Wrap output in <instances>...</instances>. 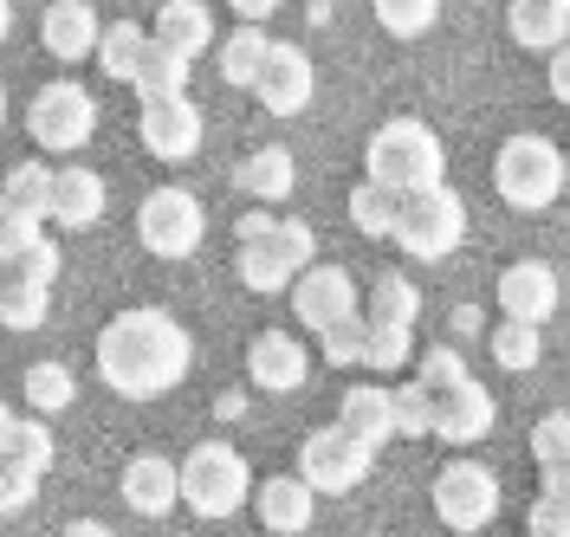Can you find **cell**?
Masks as SVG:
<instances>
[{"label": "cell", "mask_w": 570, "mask_h": 537, "mask_svg": "<svg viewBox=\"0 0 570 537\" xmlns=\"http://www.w3.org/2000/svg\"><path fill=\"white\" fill-rule=\"evenodd\" d=\"M188 369H195V337L181 318L156 311V305L117 311L98 330V376H105V389L130 395V401H156V395L181 389Z\"/></svg>", "instance_id": "1"}, {"label": "cell", "mask_w": 570, "mask_h": 537, "mask_svg": "<svg viewBox=\"0 0 570 537\" xmlns=\"http://www.w3.org/2000/svg\"><path fill=\"white\" fill-rule=\"evenodd\" d=\"M363 169L376 188H390L395 201H415L428 188H448V156H441V137L428 130L422 117H390L370 149H363Z\"/></svg>", "instance_id": "2"}, {"label": "cell", "mask_w": 570, "mask_h": 537, "mask_svg": "<svg viewBox=\"0 0 570 537\" xmlns=\"http://www.w3.org/2000/svg\"><path fill=\"white\" fill-rule=\"evenodd\" d=\"M564 181H570V162H564V149L551 143V137L519 130V137H505V143H499L493 188H499V201H505V208L538 215V208H551V201L564 195Z\"/></svg>", "instance_id": "3"}, {"label": "cell", "mask_w": 570, "mask_h": 537, "mask_svg": "<svg viewBox=\"0 0 570 537\" xmlns=\"http://www.w3.org/2000/svg\"><path fill=\"white\" fill-rule=\"evenodd\" d=\"M247 499H253V466L240 460V447H227V440L188 447V460H181V505L195 518H234Z\"/></svg>", "instance_id": "4"}, {"label": "cell", "mask_w": 570, "mask_h": 537, "mask_svg": "<svg viewBox=\"0 0 570 537\" xmlns=\"http://www.w3.org/2000/svg\"><path fill=\"white\" fill-rule=\"evenodd\" d=\"M27 130H33V143L46 156H71V149L91 143V130H98V98L85 84H71V78H52V84H39L33 105H27Z\"/></svg>", "instance_id": "5"}, {"label": "cell", "mask_w": 570, "mask_h": 537, "mask_svg": "<svg viewBox=\"0 0 570 537\" xmlns=\"http://www.w3.org/2000/svg\"><path fill=\"white\" fill-rule=\"evenodd\" d=\"M370 466H376V447H363L356 434H344L337 421L318 434H305V447H298V479L312 486V493H331V499H344V493H356L363 479H370Z\"/></svg>", "instance_id": "6"}, {"label": "cell", "mask_w": 570, "mask_h": 537, "mask_svg": "<svg viewBox=\"0 0 570 537\" xmlns=\"http://www.w3.org/2000/svg\"><path fill=\"white\" fill-rule=\"evenodd\" d=\"M461 240H466V201L454 188H428L415 201H402L395 247L409 252V259H448Z\"/></svg>", "instance_id": "7"}, {"label": "cell", "mask_w": 570, "mask_h": 537, "mask_svg": "<svg viewBox=\"0 0 570 537\" xmlns=\"http://www.w3.org/2000/svg\"><path fill=\"white\" fill-rule=\"evenodd\" d=\"M202 233H208V215H202V201L188 195V188H149L137 208V240L142 252H156V259H188V252L202 247Z\"/></svg>", "instance_id": "8"}, {"label": "cell", "mask_w": 570, "mask_h": 537, "mask_svg": "<svg viewBox=\"0 0 570 537\" xmlns=\"http://www.w3.org/2000/svg\"><path fill=\"white\" fill-rule=\"evenodd\" d=\"M434 518L448 531H487L499 518V473L480 460H454L434 473Z\"/></svg>", "instance_id": "9"}, {"label": "cell", "mask_w": 570, "mask_h": 537, "mask_svg": "<svg viewBox=\"0 0 570 537\" xmlns=\"http://www.w3.org/2000/svg\"><path fill=\"white\" fill-rule=\"evenodd\" d=\"M292 318L305 324V330H337L344 318H363V305H356V279L344 266H312L298 286H292Z\"/></svg>", "instance_id": "10"}, {"label": "cell", "mask_w": 570, "mask_h": 537, "mask_svg": "<svg viewBox=\"0 0 570 537\" xmlns=\"http://www.w3.org/2000/svg\"><path fill=\"white\" fill-rule=\"evenodd\" d=\"M558 298H564V286H558V272L544 259H512L499 272V311H505V324L544 330V324L558 318Z\"/></svg>", "instance_id": "11"}, {"label": "cell", "mask_w": 570, "mask_h": 537, "mask_svg": "<svg viewBox=\"0 0 570 537\" xmlns=\"http://www.w3.org/2000/svg\"><path fill=\"white\" fill-rule=\"evenodd\" d=\"M137 137L156 162H188L202 149V137H208V123H202V110L188 105V98H163V105H142Z\"/></svg>", "instance_id": "12"}, {"label": "cell", "mask_w": 570, "mask_h": 537, "mask_svg": "<svg viewBox=\"0 0 570 537\" xmlns=\"http://www.w3.org/2000/svg\"><path fill=\"white\" fill-rule=\"evenodd\" d=\"M253 91H259V105L273 110V117H298V110L312 105V91H318V66H312V52H305V46H285V39H279Z\"/></svg>", "instance_id": "13"}, {"label": "cell", "mask_w": 570, "mask_h": 537, "mask_svg": "<svg viewBox=\"0 0 570 537\" xmlns=\"http://www.w3.org/2000/svg\"><path fill=\"white\" fill-rule=\"evenodd\" d=\"M39 39H46V52H52L59 66H78L85 52L98 59L105 20H98V7H91V0H52V7L39 13Z\"/></svg>", "instance_id": "14"}, {"label": "cell", "mask_w": 570, "mask_h": 537, "mask_svg": "<svg viewBox=\"0 0 570 537\" xmlns=\"http://www.w3.org/2000/svg\"><path fill=\"white\" fill-rule=\"evenodd\" d=\"M247 376H253V389L292 395V389H305L312 357H305V344H298L292 330H259V337H253V350H247Z\"/></svg>", "instance_id": "15"}, {"label": "cell", "mask_w": 570, "mask_h": 537, "mask_svg": "<svg viewBox=\"0 0 570 537\" xmlns=\"http://www.w3.org/2000/svg\"><path fill=\"white\" fill-rule=\"evenodd\" d=\"M487 434H493V389H487V382L466 376L461 389L434 395V440L473 447V440H487Z\"/></svg>", "instance_id": "16"}, {"label": "cell", "mask_w": 570, "mask_h": 537, "mask_svg": "<svg viewBox=\"0 0 570 537\" xmlns=\"http://www.w3.org/2000/svg\"><path fill=\"white\" fill-rule=\"evenodd\" d=\"M117 493H124V505H130L137 518H163V511L181 505V466L163 460V454H137V460H124Z\"/></svg>", "instance_id": "17"}, {"label": "cell", "mask_w": 570, "mask_h": 537, "mask_svg": "<svg viewBox=\"0 0 570 537\" xmlns=\"http://www.w3.org/2000/svg\"><path fill=\"white\" fill-rule=\"evenodd\" d=\"M105 201H110V188H105L98 169H85V162L52 169V220H59V227H71V233L98 227V220H105Z\"/></svg>", "instance_id": "18"}, {"label": "cell", "mask_w": 570, "mask_h": 537, "mask_svg": "<svg viewBox=\"0 0 570 537\" xmlns=\"http://www.w3.org/2000/svg\"><path fill=\"white\" fill-rule=\"evenodd\" d=\"M253 505H259V525L273 537H298V531H312V518H318V493H312L298 473H273V479L253 493Z\"/></svg>", "instance_id": "19"}, {"label": "cell", "mask_w": 570, "mask_h": 537, "mask_svg": "<svg viewBox=\"0 0 570 537\" xmlns=\"http://www.w3.org/2000/svg\"><path fill=\"white\" fill-rule=\"evenodd\" d=\"M337 428L356 434L363 447L395 440V389H383V382H351L344 401H337Z\"/></svg>", "instance_id": "20"}, {"label": "cell", "mask_w": 570, "mask_h": 537, "mask_svg": "<svg viewBox=\"0 0 570 537\" xmlns=\"http://www.w3.org/2000/svg\"><path fill=\"white\" fill-rule=\"evenodd\" d=\"M505 33L525 52H558V46H570V0H512Z\"/></svg>", "instance_id": "21"}, {"label": "cell", "mask_w": 570, "mask_h": 537, "mask_svg": "<svg viewBox=\"0 0 570 537\" xmlns=\"http://www.w3.org/2000/svg\"><path fill=\"white\" fill-rule=\"evenodd\" d=\"M149 39H156V46H169V52H181V59L195 66V52H208V46H214V13L202 7V0H163Z\"/></svg>", "instance_id": "22"}, {"label": "cell", "mask_w": 570, "mask_h": 537, "mask_svg": "<svg viewBox=\"0 0 570 537\" xmlns=\"http://www.w3.org/2000/svg\"><path fill=\"white\" fill-rule=\"evenodd\" d=\"M234 181H240V195H253V201H292V188H298V162H292V149L266 143L253 149V156H240V169H234Z\"/></svg>", "instance_id": "23"}, {"label": "cell", "mask_w": 570, "mask_h": 537, "mask_svg": "<svg viewBox=\"0 0 570 537\" xmlns=\"http://www.w3.org/2000/svg\"><path fill=\"white\" fill-rule=\"evenodd\" d=\"M240 286L253 291V298H273V291H285V286H298L305 272H298V259L279 247V233L273 240H259V247H240Z\"/></svg>", "instance_id": "24"}, {"label": "cell", "mask_w": 570, "mask_h": 537, "mask_svg": "<svg viewBox=\"0 0 570 537\" xmlns=\"http://www.w3.org/2000/svg\"><path fill=\"white\" fill-rule=\"evenodd\" d=\"M273 46H279V39L266 33V27H234V33L220 39V78L240 84V91H253L259 72H266V59H273Z\"/></svg>", "instance_id": "25"}, {"label": "cell", "mask_w": 570, "mask_h": 537, "mask_svg": "<svg viewBox=\"0 0 570 537\" xmlns=\"http://www.w3.org/2000/svg\"><path fill=\"white\" fill-rule=\"evenodd\" d=\"M0 201H7V215L20 220H52V169L46 162H13V176L0 188Z\"/></svg>", "instance_id": "26"}, {"label": "cell", "mask_w": 570, "mask_h": 537, "mask_svg": "<svg viewBox=\"0 0 570 537\" xmlns=\"http://www.w3.org/2000/svg\"><path fill=\"white\" fill-rule=\"evenodd\" d=\"M142 52H149V33H142L137 20H110L105 39H98V66H105V78H117V84H137Z\"/></svg>", "instance_id": "27"}, {"label": "cell", "mask_w": 570, "mask_h": 537, "mask_svg": "<svg viewBox=\"0 0 570 537\" xmlns=\"http://www.w3.org/2000/svg\"><path fill=\"white\" fill-rule=\"evenodd\" d=\"M370 324H395V330H415L422 318V286L415 279H402V272H383L376 286H370Z\"/></svg>", "instance_id": "28"}, {"label": "cell", "mask_w": 570, "mask_h": 537, "mask_svg": "<svg viewBox=\"0 0 570 537\" xmlns=\"http://www.w3.org/2000/svg\"><path fill=\"white\" fill-rule=\"evenodd\" d=\"M137 98H142V105H163V98H188V59L149 39V52H142V72H137Z\"/></svg>", "instance_id": "29"}, {"label": "cell", "mask_w": 570, "mask_h": 537, "mask_svg": "<svg viewBox=\"0 0 570 537\" xmlns=\"http://www.w3.org/2000/svg\"><path fill=\"white\" fill-rule=\"evenodd\" d=\"M344 208H351V227H356V233H370V240H395V220H402V201H395L390 188H376V181H356Z\"/></svg>", "instance_id": "30"}, {"label": "cell", "mask_w": 570, "mask_h": 537, "mask_svg": "<svg viewBox=\"0 0 570 537\" xmlns=\"http://www.w3.org/2000/svg\"><path fill=\"white\" fill-rule=\"evenodd\" d=\"M46 311H52V291L0 272V330H39V324H46Z\"/></svg>", "instance_id": "31"}, {"label": "cell", "mask_w": 570, "mask_h": 537, "mask_svg": "<svg viewBox=\"0 0 570 537\" xmlns=\"http://www.w3.org/2000/svg\"><path fill=\"white\" fill-rule=\"evenodd\" d=\"M71 395H78V376H71L66 362H33V369H27V401H33L39 421H46V415H66Z\"/></svg>", "instance_id": "32"}, {"label": "cell", "mask_w": 570, "mask_h": 537, "mask_svg": "<svg viewBox=\"0 0 570 537\" xmlns=\"http://www.w3.org/2000/svg\"><path fill=\"white\" fill-rule=\"evenodd\" d=\"M487 344H493L499 369H512V376H525V369H538V350H544L532 324H505V318L493 324V337H487Z\"/></svg>", "instance_id": "33"}, {"label": "cell", "mask_w": 570, "mask_h": 537, "mask_svg": "<svg viewBox=\"0 0 570 537\" xmlns=\"http://www.w3.org/2000/svg\"><path fill=\"white\" fill-rule=\"evenodd\" d=\"M415 382H422L428 395H448L466 382V357L454 350V344H428L422 362H415Z\"/></svg>", "instance_id": "34"}, {"label": "cell", "mask_w": 570, "mask_h": 537, "mask_svg": "<svg viewBox=\"0 0 570 537\" xmlns=\"http://www.w3.org/2000/svg\"><path fill=\"white\" fill-rule=\"evenodd\" d=\"M434 20H441L434 0H376V27L395 33V39H422Z\"/></svg>", "instance_id": "35"}, {"label": "cell", "mask_w": 570, "mask_h": 537, "mask_svg": "<svg viewBox=\"0 0 570 537\" xmlns=\"http://www.w3.org/2000/svg\"><path fill=\"white\" fill-rule=\"evenodd\" d=\"M532 460H538V473L570 466V415L564 408H551V415H538L532 421Z\"/></svg>", "instance_id": "36"}, {"label": "cell", "mask_w": 570, "mask_h": 537, "mask_svg": "<svg viewBox=\"0 0 570 537\" xmlns=\"http://www.w3.org/2000/svg\"><path fill=\"white\" fill-rule=\"evenodd\" d=\"M434 434V395L422 382H402L395 389V440H428Z\"/></svg>", "instance_id": "37"}, {"label": "cell", "mask_w": 570, "mask_h": 537, "mask_svg": "<svg viewBox=\"0 0 570 537\" xmlns=\"http://www.w3.org/2000/svg\"><path fill=\"white\" fill-rule=\"evenodd\" d=\"M395 362H415V330H395V324H370V350H363V369L390 376Z\"/></svg>", "instance_id": "38"}, {"label": "cell", "mask_w": 570, "mask_h": 537, "mask_svg": "<svg viewBox=\"0 0 570 537\" xmlns=\"http://www.w3.org/2000/svg\"><path fill=\"white\" fill-rule=\"evenodd\" d=\"M13 460L33 466L39 479H46V466L59 460V440H52V428H46L39 415H20V428H13Z\"/></svg>", "instance_id": "39"}, {"label": "cell", "mask_w": 570, "mask_h": 537, "mask_svg": "<svg viewBox=\"0 0 570 537\" xmlns=\"http://www.w3.org/2000/svg\"><path fill=\"white\" fill-rule=\"evenodd\" d=\"M324 362L337 369H363V350H370V318H344L337 330H324Z\"/></svg>", "instance_id": "40"}, {"label": "cell", "mask_w": 570, "mask_h": 537, "mask_svg": "<svg viewBox=\"0 0 570 537\" xmlns=\"http://www.w3.org/2000/svg\"><path fill=\"white\" fill-rule=\"evenodd\" d=\"M59 259H66V252L52 247V240H33L27 252H13L0 272H7V279H27V286H46V291H52V279H59Z\"/></svg>", "instance_id": "41"}, {"label": "cell", "mask_w": 570, "mask_h": 537, "mask_svg": "<svg viewBox=\"0 0 570 537\" xmlns=\"http://www.w3.org/2000/svg\"><path fill=\"white\" fill-rule=\"evenodd\" d=\"M33 499H39V473L7 454V460H0V511H27Z\"/></svg>", "instance_id": "42"}, {"label": "cell", "mask_w": 570, "mask_h": 537, "mask_svg": "<svg viewBox=\"0 0 570 537\" xmlns=\"http://www.w3.org/2000/svg\"><path fill=\"white\" fill-rule=\"evenodd\" d=\"M279 247L292 252V259H298V272H312V266H318V227H312V220H279Z\"/></svg>", "instance_id": "43"}, {"label": "cell", "mask_w": 570, "mask_h": 537, "mask_svg": "<svg viewBox=\"0 0 570 537\" xmlns=\"http://www.w3.org/2000/svg\"><path fill=\"white\" fill-rule=\"evenodd\" d=\"M525 537H570V505H558V499L538 493L532 518H525Z\"/></svg>", "instance_id": "44"}, {"label": "cell", "mask_w": 570, "mask_h": 537, "mask_svg": "<svg viewBox=\"0 0 570 537\" xmlns=\"http://www.w3.org/2000/svg\"><path fill=\"white\" fill-rule=\"evenodd\" d=\"M279 233V215H266V208H247L240 215V247H259V240H273Z\"/></svg>", "instance_id": "45"}, {"label": "cell", "mask_w": 570, "mask_h": 537, "mask_svg": "<svg viewBox=\"0 0 570 537\" xmlns=\"http://www.w3.org/2000/svg\"><path fill=\"white\" fill-rule=\"evenodd\" d=\"M240 415H247V395H240V389L214 395V421H240Z\"/></svg>", "instance_id": "46"}, {"label": "cell", "mask_w": 570, "mask_h": 537, "mask_svg": "<svg viewBox=\"0 0 570 537\" xmlns=\"http://www.w3.org/2000/svg\"><path fill=\"white\" fill-rule=\"evenodd\" d=\"M551 91L570 105V46H558V52H551Z\"/></svg>", "instance_id": "47"}, {"label": "cell", "mask_w": 570, "mask_h": 537, "mask_svg": "<svg viewBox=\"0 0 570 537\" xmlns=\"http://www.w3.org/2000/svg\"><path fill=\"white\" fill-rule=\"evenodd\" d=\"M544 499L570 505V466H551V473H544Z\"/></svg>", "instance_id": "48"}, {"label": "cell", "mask_w": 570, "mask_h": 537, "mask_svg": "<svg viewBox=\"0 0 570 537\" xmlns=\"http://www.w3.org/2000/svg\"><path fill=\"white\" fill-rule=\"evenodd\" d=\"M13 428H20V415H13V408H7V401H0V460H7V454H13Z\"/></svg>", "instance_id": "49"}, {"label": "cell", "mask_w": 570, "mask_h": 537, "mask_svg": "<svg viewBox=\"0 0 570 537\" xmlns=\"http://www.w3.org/2000/svg\"><path fill=\"white\" fill-rule=\"evenodd\" d=\"M66 537H117V531H110V525H98V518H71Z\"/></svg>", "instance_id": "50"}, {"label": "cell", "mask_w": 570, "mask_h": 537, "mask_svg": "<svg viewBox=\"0 0 570 537\" xmlns=\"http://www.w3.org/2000/svg\"><path fill=\"white\" fill-rule=\"evenodd\" d=\"M454 330H480V305H461L454 311Z\"/></svg>", "instance_id": "51"}, {"label": "cell", "mask_w": 570, "mask_h": 537, "mask_svg": "<svg viewBox=\"0 0 570 537\" xmlns=\"http://www.w3.org/2000/svg\"><path fill=\"white\" fill-rule=\"evenodd\" d=\"M7 33H13V7L0 0V46H7Z\"/></svg>", "instance_id": "52"}, {"label": "cell", "mask_w": 570, "mask_h": 537, "mask_svg": "<svg viewBox=\"0 0 570 537\" xmlns=\"http://www.w3.org/2000/svg\"><path fill=\"white\" fill-rule=\"evenodd\" d=\"M0 123H7V84H0Z\"/></svg>", "instance_id": "53"}]
</instances>
